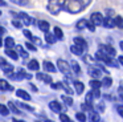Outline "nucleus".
<instances>
[{"label":"nucleus","mask_w":123,"mask_h":122,"mask_svg":"<svg viewBox=\"0 0 123 122\" xmlns=\"http://www.w3.org/2000/svg\"><path fill=\"white\" fill-rule=\"evenodd\" d=\"M1 45H3V41H1V39H0V47H1Z\"/></svg>","instance_id":"57"},{"label":"nucleus","mask_w":123,"mask_h":122,"mask_svg":"<svg viewBox=\"0 0 123 122\" xmlns=\"http://www.w3.org/2000/svg\"><path fill=\"white\" fill-rule=\"evenodd\" d=\"M102 25H105V28H114L115 24H114V19L112 17H105L103 19V24Z\"/></svg>","instance_id":"15"},{"label":"nucleus","mask_w":123,"mask_h":122,"mask_svg":"<svg viewBox=\"0 0 123 122\" xmlns=\"http://www.w3.org/2000/svg\"><path fill=\"white\" fill-rule=\"evenodd\" d=\"M12 122H25V121H21V119H15L13 118V121H12Z\"/></svg>","instance_id":"54"},{"label":"nucleus","mask_w":123,"mask_h":122,"mask_svg":"<svg viewBox=\"0 0 123 122\" xmlns=\"http://www.w3.org/2000/svg\"><path fill=\"white\" fill-rule=\"evenodd\" d=\"M86 25H87V20L82 19V20H80L77 23V29H83V28H86Z\"/></svg>","instance_id":"33"},{"label":"nucleus","mask_w":123,"mask_h":122,"mask_svg":"<svg viewBox=\"0 0 123 122\" xmlns=\"http://www.w3.org/2000/svg\"><path fill=\"white\" fill-rule=\"evenodd\" d=\"M89 122H101V117L97 111H90L89 115Z\"/></svg>","instance_id":"20"},{"label":"nucleus","mask_w":123,"mask_h":122,"mask_svg":"<svg viewBox=\"0 0 123 122\" xmlns=\"http://www.w3.org/2000/svg\"><path fill=\"white\" fill-rule=\"evenodd\" d=\"M91 94H93V97H95V98H99V97H101V93H99V89H93Z\"/></svg>","instance_id":"41"},{"label":"nucleus","mask_w":123,"mask_h":122,"mask_svg":"<svg viewBox=\"0 0 123 122\" xmlns=\"http://www.w3.org/2000/svg\"><path fill=\"white\" fill-rule=\"evenodd\" d=\"M24 36H25V37H28V39H29V40H32V37H33V34H32V33H31V32H29V31H28V29H24Z\"/></svg>","instance_id":"43"},{"label":"nucleus","mask_w":123,"mask_h":122,"mask_svg":"<svg viewBox=\"0 0 123 122\" xmlns=\"http://www.w3.org/2000/svg\"><path fill=\"white\" fill-rule=\"evenodd\" d=\"M74 45H77V47L82 48L83 50L87 49V42H86L85 40L82 39V37H75V39H74Z\"/></svg>","instance_id":"10"},{"label":"nucleus","mask_w":123,"mask_h":122,"mask_svg":"<svg viewBox=\"0 0 123 122\" xmlns=\"http://www.w3.org/2000/svg\"><path fill=\"white\" fill-rule=\"evenodd\" d=\"M57 68L64 74H68V76L70 74V65L65 60H57Z\"/></svg>","instance_id":"5"},{"label":"nucleus","mask_w":123,"mask_h":122,"mask_svg":"<svg viewBox=\"0 0 123 122\" xmlns=\"http://www.w3.org/2000/svg\"><path fill=\"white\" fill-rule=\"evenodd\" d=\"M52 88L53 89H60V88H62V84H52Z\"/></svg>","instance_id":"48"},{"label":"nucleus","mask_w":123,"mask_h":122,"mask_svg":"<svg viewBox=\"0 0 123 122\" xmlns=\"http://www.w3.org/2000/svg\"><path fill=\"white\" fill-rule=\"evenodd\" d=\"M16 95H17L19 98H23V100H25V101H31L29 93L25 92V90H23V89H17V90H16Z\"/></svg>","instance_id":"11"},{"label":"nucleus","mask_w":123,"mask_h":122,"mask_svg":"<svg viewBox=\"0 0 123 122\" xmlns=\"http://www.w3.org/2000/svg\"><path fill=\"white\" fill-rule=\"evenodd\" d=\"M60 121H61V122H73L72 119H70L66 114H64V113L60 114Z\"/></svg>","instance_id":"37"},{"label":"nucleus","mask_w":123,"mask_h":122,"mask_svg":"<svg viewBox=\"0 0 123 122\" xmlns=\"http://www.w3.org/2000/svg\"><path fill=\"white\" fill-rule=\"evenodd\" d=\"M91 102H93V94H91V92H89L87 94H86V103H87V105H91Z\"/></svg>","instance_id":"39"},{"label":"nucleus","mask_w":123,"mask_h":122,"mask_svg":"<svg viewBox=\"0 0 123 122\" xmlns=\"http://www.w3.org/2000/svg\"><path fill=\"white\" fill-rule=\"evenodd\" d=\"M65 0H49L48 1V11L52 15H58L61 9H64Z\"/></svg>","instance_id":"2"},{"label":"nucleus","mask_w":123,"mask_h":122,"mask_svg":"<svg viewBox=\"0 0 123 122\" xmlns=\"http://www.w3.org/2000/svg\"><path fill=\"white\" fill-rule=\"evenodd\" d=\"M45 40L48 44H54L56 42V37H54V34H50L48 32V33H45Z\"/></svg>","instance_id":"29"},{"label":"nucleus","mask_w":123,"mask_h":122,"mask_svg":"<svg viewBox=\"0 0 123 122\" xmlns=\"http://www.w3.org/2000/svg\"><path fill=\"white\" fill-rule=\"evenodd\" d=\"M80 1H81V3H82V4L86 7L87 4H90V1H91V0H80Z\"/></svg>","instance_id":"49"},{"label":"nucleus","mask_w":123,"mask_h":122,"mask_svg":"<svg viewBox=\"0 0 123 122\" xmlns=\"http://www.w3.org/2000/svg\"><path fill=\"white\" fill-rule=\"evenodd\" d=\"M12 1L16 3V4H19V5H25V4H28L29 0H12Z\"/></svg>","instance_id":"40"},{"label":"nucleus","mask_w":123,"mask_h":122,"mask_svg":"<svg viewBox=\"0 0 123 122\" xmlns=\"http://www.w3.org/2000/svg\"><path fill=\"white\" fill-rule=\"evenodd\" d=\"M0 90H13V88L6 81V80H0Z\"/></svg>","instance_id":"22"},{"label":"nucleus","mask_w":123,"mask_h":122,"mask_svg":"<svg viewBox=\"0 0 123 122\" xmlns=\"http://www.w3.org/2000/svg\"><path fill=\"white\" fill-rule=\"evenodd\" d=\"M89 74L95 80V78H98V77L101 76V70L97 69V68H90V69H89Z\"/></svg>","instance_id":"23"},{"label":"nucleus","mask_w":123,"mask_h":122,"mask_svg":"<svg viewBox=\"0 0 123 122\" xmlns=\"http://www.w3.org/2000/svg\"><path fill=\"white\" fill-rule=\"evenodd\" d=\"M90 21L94 24V27H97V25H102V24H103V16H102L99 12H94L93 15H91Z\"/></svg>","instance_id":"6"},{"label":"nucleus","mask_w":123,"mask_h":122,"mask_svg":"<svg viewBox=\"0 0 123 122\" xmlns=\"http://www.w3.org/2000/svg\"><path fill=\"white\" fill-rule=\"evenodd\" d=\"M0 68H1V70L4 72V73L7 74L8 77H12L13 76V66L11 65V64H8L6 60H4L3 57H0Z\"/></svg>","instance_id":"4"},{"label":"nucleus","mask_w":123,"mask_h":122,"mask_svg":"<svg viewBox=\"0 0 123 122\" xmlns=\"http://www.w3.org/2000/svg\"><path fill=\"white\" fill-rule=\"evenodd\" d=\"M6 1H4V0H0V7H6Z\"/></svg>","instance_id":"52"},{"label":"nucleus","mask_w":123,"mask_h":122,"mask_svg":"<svg viewBox=\"0 0 123 122\" xmlns=\"http://www.w3.org/2000/svg\"><path fill=\"white\" fill-rule=\"evenodd\" d=\"M11 78H13V80H16V81H19V80H23V78H25V70L24 69H17V73L16 74H13V76L11 77Z\"/></svg>","instance_id":"14"},{"label":"nucleus","mask_w":123,"mask_h":122,"mask_svg":"<svg viewBox=\"0 0 123 122\" xmlns=\"http://www.w3.org/2000/svg\"><path fill=\"white\" fill-rule=\"evenodd\" d=\"M17 16H20V19L23 20V23H24L25 25H29V24L32 23V19H31L29 16L27 15V13H24V12H20Z\"/></svg>","instance_id":"17"},{"label":"nucleus","mask_w":123,"mask_h":122,"mask_svg":"<svg viewBox=\"0 0 123 122\" xmlns=\"http://www.w3.org/2000/svg\"><path fill=\"white\" fill-rule=\"evenodd\" d=\"M75 118H77L80 122H86V115H85V113H77V114H75Z\"/></svg>","instance_id":"36"},{"label":"nucleus","mask_w":123,"mask_h":122,"mask_svg":"<svg viewBox=\"0 0 123 122\" xmlns=\"http://www.w3.org/2000/svg\"><path fill=\"white\" fill-rule=\"evenodd\" d=\"M101 82L99 81H97V80H91L90 81V86L93 88V89H99V88H101Z\"/></svg>","instance_id":"34"},{"label":"nucleus","mask_w":123,"mask_h":122,"mask_svg":"<svg viewBox=\"0 0 123 122\" xmlns=\"http://www.w3.org/2000/svg\"><path fill=\"white\" fill-rule=\"evenodd\" d=\"M70 52H72L73 54H75V56H81V54H83L85 50H83L82 48L77 47V45H72V47H70Z\"/></svg>","instance_id":"18"},{"label":"nucleus","mask_w":123,"mask_h":122,"mask_svg":"<svg viewBox=\"0 0 123 122\" xmlns=\"http://www.w3.org/2000/svg\"><path fill=\"white\" fill-rule=\"evenodd\" d=\"M72 69H73V72H74L75 74L81 73V68H80V65H78L77 61H72Z\"/></svg>","instance_id":"31"},{"label":"nucleus","mask_w":123,"mask_h":122,"mask_svg":"<svg viewBox=\"0 0 123 122\" xmlns=\"http://www.w3.org/2000/svg\"><path fill=\"white\" fill-rule=\"evenodd\" d=\"M101 84L103 85L105 88H110V86H111V84H112V80L110 78V77H106V78H103V81H102Z\"/></svg>","instance_id":"32"},{"label":"nucleus","mask_w":123,"mask_h":122,"mask_svg":"<svg viewBox=\"0 0 123 122\" xmlns=\"http://www.w3.org/2000/svg\"><path fill=\"white\" fill-rule=\"evenodd\" d=\"M12 24H13V27H16V28H21V25H23L19 20H13V21H12Z\"/></svg>","instance_id":"46"},{"label":"nucleus","mask_w":123,"mask_h":122,"mask_svg":"<svg viewBox=\"0 0 123 122\" xmlns=\"http://www.w3.org/2000/svg\"><path fill=\"white\" fill-rule=\"evenodd\" d=\"M43 66H44V70H46V72H50V73H54V72H57L56 70V66L53 65V64L50 62V61H44V64H43Z\"/></svg>","instance_id":"12"},{"label":"nucleus","mask_w":123,"mask_h":122,"mask_svg":"<svg viewBox=\"0 0 123 122\" xmlns=\"http://www.w3.org/2000/svg\"><path fill=\"white\" fill-rule=\"evenodd\" d=\"M95 57L98 58V60H101V61H103L106 65H109V66H115L117 68L118 66V64H117V61H114L110 56H107V54H105L103 52H101V50H98V52L95 53Z\"/></svg>","instance_id":"3"},{"label":"nucleus","mask_w":123,"mask_h":122,"mask_svg":"<svg viewBox=\"0 0 123 122\" xmlns=\"http://www.w3.org/2000/svg\"><path fill=\"white\" fill-rule=\"evenodd\" d=\"M17 105L20 106V108H23V109H25V110H29V111H33V108L32 106H29V105H25V103H23V102H19Z\"/></svg>","instance_id":"38"},{"label":"nucleus","mask_w":123,"mask_h":122,"mask_svg":"<svg viewBox=\"0 0 123 122\" xmlns=\"http://www.w3.org/2000/svg\"><path fill=\"white\" fill-rule=\"evenodd\" d=\"M4 33H6V28L0 27V36H1V34H4Z\"/></svg>","instance_id":"50"},{"label":"nucleus","mask_w":123,"mask_h":122,"mask_svg":"<svg viewBox=\"0 0 123 122\" xmlns=\"http://www.w3.org/2000/svg\"><path fill=\"white\" fill-rule=\"evenodd\" d=\"M61 98H62V101H64V102L66 103L68 106H72V105H73V100H72L70 97H68V95H62Z\"/></svg>","instance_id":"35"},{"label":"nucleus","mask_w":123,"mask_h":122,"mask_svg":"<svg viewBox=\"0 0 123 122\" xmlns=\"http://www.w3.org/2000/svg\"><path fill=\"white\" fill-rule=\"evenodd\" d=\"M0 15H1V12H0Z\"/></svg>","instance_id":"60"},{"label":"nucleus","mask_w":123,"mask_h":122,"mask_svg":"<svg viewBox=\"0 0 123 122\" xmlns=\"http://www.w3.org/2000/svg\"><path fill=\"white\" fill-rule=\"evenodd\" d=\"M119 47H120V49L123 50V41H120V42H119Z\"/></svg>","instance_id":"56"},{"label":"nucleus","mask_w":123,"mask_h":122,"mask_svg":"<svg viewBox=\"0 0 123 122\" xmlns=\"http://www.w3.org/2000/svg\"><path fill=\"white\" fill-rule=\"evenodd\" d=\"M38 28H40V31H43V32H45V33H48V32H49V28H50V25H49L48 21L40 20V21H38Z\"/></svg>","instance_id":"13"},{"label":"nucleus","mask_w":123,"mask_h":122,"mask_svg":"<svg viewBox=\"0 0 123 122\" xmlns=\"http://www.w3.org/2000/svg\"><path fill=\"white\" fill-rule=\"evenodd\" d=\"M8 109L12 111V113H15V114H21V111H20L19 109H17V106L15 105V103L12 102V101H9V102H8Z\"/></svg>","instance_id":"24"},{"label":"nucleus","mask_w":123,"mask_h":122,"mask_svg":"<svg viewBox=\"0 0 123 122\" xmlns=\"http://www.w3.org/2000/svg\"><path fill=\"white\" fill-rule=\"evenodd\" d=\"M0 114H1V115H4V117L8 115V114H9V109H8V106L1 105V103H0Z\"/></svg>","instance_id":"30"},{"label":"nucleus","mask_w":123,"mask_h":122,"mask_svg":"<svg viewBox=\"0 0 123 122\" xmlns=\"http://www.w3.org/2000/svg\"><path fill=\"white\" fill-rule=\"evenodd\" d=\"M38 68H40V64H38L37 60H31L28 62V69L29 70H38Z\"/></svg>","instance_id":"19"},{"label":"nucleus","mask_w":123,"mask_h":122,"mask_svg":"<svg viewBox=\"0 0 123 122\" xmlns=\"http://www.w3.org/2000/svg\"><path fill=\"white\" fill-rule=\"evenodd\" d=\"M4 44H6L7 49H12V48L15 47V40L12 39V37H7L6 41H4Z\"/></svg>","instance_id":"26"},{"label":"nucleus","mask_w":123,"mask_h":122,"mask_svg":"<svg viewBox=\"0 0 123 122\" xmlns=\"http://www.w3.org/2000/svg\"><path fill=\"white\" fill-rule=\"evenodd\" d=\"M117 111L119 113V115L123 118V105H119V106H118V108H117Z\"/></svg>","instance_id":"45"},{"label":"nucleus","mask_w":123,"mask_h":122,"mask_svg":"<svg viewBox=\"0 0 123 122\" xmlns=\"http://www.w3.org/2000/svg\"><path fill=\"white\" fill-rule=\"evenodd\" d=\"M31 88H32V89H33V90H35V92H37V88H36V86H35V85H31Z\"/></svg>","instance_id":"55"},{"label":"nucleus","mask_w":123,"mask_h":122,"mask_svg":"<svg viewBox=\"0 0 123 122\" xmlns=\"http://www.w3.org/2000/svg\"><path fill=\"white\" fill-rule=\"evenodd\" d=\"M86 28H89L91 32H94V31H95V27H94V24L91 23V21H87V25H86Z\"/></svg>","instance_id":"42"},{"label":"nucleus","mask_w":123,"mask_h":122,"mask_svg":"<svg viewBox=\"0 0 123 122\" xmlns=\"http://www.w3.org/2000/svg\"><path fill=\"white\" fill-rule=\"evenodd\" d=\"M16 53L21 56L24 60H25V58H28V52H27V50H24V48H23L21 45H16Z\"/></svg>","instance_id":"21"},{"label":"nucleus","mask_w":123,"mask_h":122,"mask_svg":"<svg viewBox=\"0 0 123 122\" xmlns=\"http://www.w3.org/2000/svg\"><path fill=\"white\" fill-rule=\"evenodd\" d=\"M6 54L8 56V57H11L12 60H17V58H19V54H17L13 49H6Z\"/></svg>","instance_id":"25"},{"label":"nucleus","mask_w":123,"mask_h":122,"mask_svg":"<svg viewBox=\"0 0 123 122\" xmlns=\"http://www.w3.org/2000/svg\"><path fill=\"white\" fill-rule=\"evenodd\" d=\"M36 78L40 80V81H43V82H46V84H50L52 82V77L49 76V74H46V73H41V72L36 73Z\"/></svg>","instance_id":"8"},{"label":"nucleus","mask_w":123,"mask_h":122,"mask_svg":"<svg viewBox=\"0 0 123 122\" xmlns=\"http://www.w3.org/2000/svg\"><path fill=\"white\" fill-rule=\"evenodd\" d=\"M119 93H123V82L120 84V88H119Z\"/></svg>","instance_id":"53"},{"label":"nucleus","mask_w":123,"mask_h":122,"mask_svg":"<svg viewBox=\"0 0 123 122\" xmlns=\"http://www.w3.org/2000/svg\"><path fill=\"white\" fill-rule=\"evenodd\" d=\"M36 122H40V121H36Z\"/></svg>","instance_id":"59"},{"label":"nucleus","mask_w":123,"mask_h":122,"mask_svg":"<svg viewBox=\"0 0 123 122\" xmlns=\"http://www.w3.org/2000/svg\"><path fill=\"white\" fill-rule=\"evenodd\" d=\"M25 47H27L29 50H36V47L33 44H31V42H25Z\"/></svg>","instance_id":"44"},{"label":"nucleus","mask_w":123,"mask_h":122,"mask_svg":"<svg viewBox=\"0 0 123 122\" xmlns=\"http://www.w3.org/2000/svg\"><path fill=\"white\" fill-rule=\"evenodd\" d=\"M99 50L101 52H103L105 54H107V56H115V49L112 47H110V45H105V44H101L99 45Z\"/></svg>","instance_id":"7"},{"label":"nucleus","mask_w":123,"mask_h":122,"mask_svg":"<svg viewBox=\"0 0 123 122\" xmlns=\"http://www.w3.org/2000/svg\"><path fill=\"white\" fill-rule=\"evenodd\" d=\"M114 24H115V27H118V28L123 29V17H120V16H117V17L114 19Z\"/></svg>","instance_id":"28"},{"label":"nucleus","mask_w":123,"mask_h":122,"mask_svg":"<svg viewBox=\"0 0 123 122\" xmlns=\"http://www.w3.org/2000/svg\"><path fill=\"white\" fill-rule=\"evenodd\" d=\"M64 9H66L70 13H78L82 9H85V5L80 0H65Z\"/></svg>","instance_id":"1"},{"label":"nucleus","mask_w":123,"mask_h":122,"mask_svg":"<svg viewBox=\"0 0 123 122\" xmlns=\"http://www.w3.org/2000/svg\"><path fill=\"white\" fill-rule=\"evenodd\" d=\"M54 37H56V40H62L64 39V33H62L61 28H58V27L54 28Z\"/></svg>","instance_id":"27"},{"label":"nucleus","mask_w":123,"mask_h":122,"mask_svg":"<svg viewBox=\"0 0 123 122\" xmlns=\"http://www.w3.org/2000/svg\"><path fill=\"white\" fill-rule=\"evenodd\" d=\"M73 84H74V88H75L77 94H82L83 90H85V85H83L82 82H80V81H74Z\"/></svg>","instance_id":"16"},{"label":"nucleus","mask_w":123,"mask_h":122,"mask_svg":"<svg viewBox=\"0 0 123 122\" xmlns=\"http://www.w3.org/2000/svg\"><path fill=\"white\" fill-rule=\"evenodd\" d=\"M118 60H119V64L123 66V56H119V58H118Z\"/></svg>","instance_id":"51"},{"label":"nucleus","mask_w":123,"mask_h":122,"mask_svg":"<svg viewBox=\"0 0 123 122\" xmlns=\"http://www.w3.org/2000/svg\"><path fill=\"white\" fill-rule=\"evenodd\" d=\"M45 122H53V121H49V119H46V121Z\"/></svg>","instance_id":"58"},{"label":"nucleus","mask_w":123,"mask_h":122,"mask_svg":"<svg viewBox=\"0 0 123 122\" xmlns=\"http://www.w3.org/2000/svg\"><path fill=\"white\" fill-rule=\"evenodd\" d=\"M49 109H50L52 111H54V113H61L62 106H61V103L57 102V101H50V102H49Z\"/></svg>","instance_id":"9"},{"label":"nucleus","mask_w":123,"mask_h":122,"mask_svg":"<svg viewBox=\"0 0 123 122\" xmlns=\"http://www.w3.org/2000/svg\"><path fill=\"white\" fill-rule=\"evenodd\" d=\"M83 60H85V62H93V58H91L90 56H85Z\"/></svg>","instance_id":"47"}]
</instances>
